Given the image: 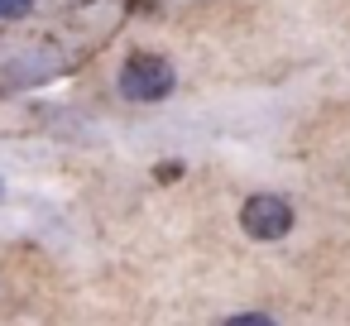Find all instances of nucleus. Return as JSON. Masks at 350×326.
<instances>
[{"label": "nucleus", "mask_w": 350, "mask_h": 326, "mask_svg": "<svg viewBox=\"0 0 350 326\" xmlns=\"http://www.w3.org/2000/svg\"><path fill=\"white\" fill-rule=\"evenodd\" d=\"M120 92L130 101H163L173 92V63L159 53H130L120 68Z\"/></svg>", "instance_id": "nucleus-1"}, {"label": "nucleus", "mask_w": 350, "mask_h": 326, "mask_svg": "<svg viewBox=\"0 0 350 326\" xmlns=\"http://www.w3.org/2000/svg\"><path fill=\"white\" fill-rule=\"evenodd\" d=\"M240 226H245V235L250 240H283L288 230H293V206H288V197H278V192H254L245 206H240Z\"/></svg>", "instance_id": "nucleus-2"}, {"label": "nucleus", "mask_w": 350, "mask_h": 326, "mask_svg": "<svg viewBox=\"0 0 350 326\" xmlns=\"http://www.w3.org/2000/svg\"><path fill=\"white\" fill-rule=\"evenodd\" d=\"M226 326H278V321L264 312H235V316H226Z\"/></svg>", "instance_id": "nucleus-3"}, {"label": "nucleus", "mask_w": 350, "mask_h": 326, "mask_svg": "<svg viewBox=\"0 0 350 326\" xmlns=\"http://www.w3.org/2000/svg\"><path fill=\"white\" fill-rule=\"evenodd\" d=\"M34 10V0H0V20H20Z\"/></svg>", "instance_id": "nucleus-4"}]
</instances>
